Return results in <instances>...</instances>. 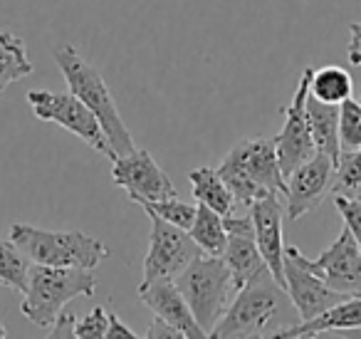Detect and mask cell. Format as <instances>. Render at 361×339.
I'll use <instances>...</instances> for the list:
<instances>
[{"mask_svg": "<svg viewBox=\"0 0 361 339\" xmlns=\"http://www.w3.org/2000/svg\"><path fill=\"white\" fill-rule=\"evenodd\" d=\"M361 332V295H349L341 302L331 304L322 314L312 319H302V322L287 327L280 337H317L324 332Z\"/></svg>", "mask_w": 361, "mask_h": 339, "instance_id": "obj_17", "label": "cell"}, {"mask_svg": "<svg viewBox=\"0 0 361 339\" xmlns=\"http://www.w3.org/2000/svg\"><path fill=\"white\" fill-rule=\"evenodd\" d=\"M339 144L341 149L361 146V102L351 97L339 105Z\"/></svg>", "mask_w": 361, "mask_h": 339, "instance_id": "obj_26", "label": "cell"}, {"mask_svg": "<svg viewBox=\"0 0 361 339\" xmlns=\"http://www.w3.org/2000/svg\"><path fill=\"white\" fill-rule=\"evenodd\" d=\"M109 309L106 307H94L90 314H85L82 319H77L75 324V337H104L106 334V324H109Z\"/></svg>", "mask_w": 361, "mask_h": 339, "instance_id": "obj_27", "label": "cell"}, {"mask_svg": "<svg viewBox=\"0 0 361 339\" xmlns=\"http://www.w3.org/2000/svg\"><path fill=\"white\" fill-rule=\"evenodd\" d=\"M27 75H32V60L25 40L11 30H0V92Z\"/></svg>", "mask_w": 361, "mask_h": 339, "instance_id": "obj_20", "label": "cell"}, {"mask_svg": "<svg viewBox=\"0 0 361 339\" xmlns=\"http://www.w3.org/2000/svg\"><path fill=\"white\" fill-rule=\"evenodd\" d=\"M334 208L344 218V225L351 230L361 250V198H346V196H334Z\"/></svg>", "mask_w": 361, "mask_h": 339, "instance_id": "obj_28", "label": "cell"}, {"mask_svg": "<svg viewBox=\"0 0 361 339\" xmlns=\"http://www.w3.org/2000/svg\"><path fill=\"white\" fill-rule=\"evenodd\" d=\"M136 292H139L141 302H144L151 312L159 314V317L166 319L169 324H173L186 339L208 337L206 329L193 317L191 307H188L186 297L180 295L173 278H159V280H154V282H139Z\"/></svg>", "mask_w": 361, "mask_h": 339, "instance_id": "obj_14", "label": "cell"}, {"mask_svg": "<svg viewBox=\"0 0 361 339\" xmlns=\"http://www.w3.org/2000/svg\"><path fill=\"white\" fill-rule=\"evenodd\" d=\"M331 196L361 198V146L359 149H341L334 161V179Z\"/></svg>", "mask_w": 361, "mask_h": 339, "instance_id": "obj_24", "label": "cell"}, {"mask_svg": "<svg viewBox=\"0 0 361 339\" xmlns=\"http://www.w3.org/2000/svg\"><path fill=\"white\" fill-rule=\"evenodd\" d=\"M359 295H361V292H359Z\"/></svg>", "mask_w": 361, "mask_h": 339, "instance_id": "obj_34", "label": "cell"}, {"mask_svg": "<svg viewBox=\"0 0 361 339\" xmlns=\"http://www.w3.org/2000/svg\"><path fill=\"white\" fill-rule=\"evenodd\" d=\"M188 181H191L193 198H196L198 203L213 208L216 213H221L223 218H226V215L238 213L235 198H233V194L226 186V181L221 179L218 169H208V166L193 169L191 174H188Z\"/></svg>", "mask_w": 361, "mask_h": 339, "instance_id": "obj_19", "label": "cell"}, {"mask_svg": "<svg viewBox=\"0 0 361 339\" xmlns=\"http://www.w3.org/2000/svg\"><path fill=\"white\" fill-rule=\"evenodd\" d=\"M151 218V235L149 250L144 258V270H141V282H154L159 278H178L180 270L186 268L198 253V243L191 238V233L178 225L169 223L154 210H146Z\"/></svg>", "mask_w": 361, "mask_h": 339, "instance_id": "obj_9", "label": "cell"}, {"mask_svg": "<svg viewBox=\"0 0 361 339\" xmlns=\"http://www.w3.org/2000/svg\"><path fill=\"white\" fill-rule=\"evenodd\" d=\"M314 67H305L292 102L285 107V126L275 136L277 146V159H280V169L285 174V179L302 166L305 161H310L317 154L314 139H312L310 124H307V97H310V80Z\"/></svg>", "mask_w": 361, "mask_h": 339, "instance_id": "obj_11", "label": "cell"}, {"mask_svg": "<svg viewBox=\"0 0 361 339\" xmlns=\"http://www.w3.org/2000/svg\"><path fill=\"white\" fill-rule=\"evenodd\" d=\"M75 324H77V317L70 312H62L60 317L52 322V327L47 329L50 337H75Z\"/></svg>", "mask_w": 361, "mask_h": 339, "instance_id": "obj_30", "label": "cell"}, {"mask_svg": "<svg viewBox=\"0 0 361 339\" xmlns=\"http://www.w3.org/2000/svg\"><path fill=\"white\" fill-rule=\"evenodd\" d=\"M8 337V329H6V324L0 322V339H6Z\"/></svg>", "mask_w": 361, "mask_h": 339, "instance_id": "obj_33", "label": "cell"}, {"mask_svg": "<svg viewBox=\"0 0 361 339\" xmlns=\"http://www.w3.org/2000/svg\"><path fill=\"white\" fill-rule=\"evenodd\" d=\"M349 62L354 67H361V23H351L349 25Z\"/></svg>", "mask_w": 361, "mask_h": 339, "instance_id": "obj_31", "label": "cell"}, {"mask_svg": "<svg viewBox=\"0 0 361 339\" xmlns=\"http://www.w3.org/2000/svg\"><path fill=\"white\" fill-rule=\"evenodd\" d=\"M30 258L20 250V245L11 235L0 233V285L16 292H25L30 278Z\"/></svg>", "mask_w": 361, "mask_h": 339, "instance_id": "obj_23", "label": "cell"}, {"mask_svg": "<svg viewBox=\"0 0 361 339\" xmlns=\"http://www.w3.org/2000/svg\"><path fill=\"white\" fill-rule=\"evenodd\" d=\"M297 322H300V314H297L287 290L272 278L270 268H265L238 290L226 314L218 319L208 337H280L287 327Z\"/></svg>", "mask_w": 361, "mask_h": 339, "instance_id": "obj_1", "label": "cell"}, {"mask_svg": "<svg viewBox=\"0 0 361 339\" xmlns=\"http://www.w3.org/2000/svg\"><path fill=\"white\" fill-rule=\"evenodd\" d=\"M27 105L32 107L37 119L52 121V124L62 126L70 134H75L77 139L90 144L94 151H99L102 156H106V159L114 161L119 156L111 149L109 139H106L94 112L80 97L72 95V92L62 95V92H50V90H30L27 92Z\"/></svg>", "mask_w": 361, "mask_h": 339, "instance_id": "obj_7", "label": "cell"}, {"mask_svg": "<svg viewBox=\"0 0 361 339\" xmlns=\"http://www.w3.org/2000/svg\"><path fill=\"white\" fill-rule=\"evenodd\" d=\"M191 238L198 243V248L206 255H223L228 245V230L226 223H223V215L216 213L208 206L198 203L196 208V218H193L191 225Z\"/></svg>", "mask_w": 361, "mask_h": 339, "instance_id": "obj_21", "label": "cell"}, {"mask_svg": "<svg viewBox=\"0 0 361 339\" xmlns=\"http://www.w3.org/2000/svg\"><path fill=\"white\" fill-rule=\"evenodd\" d=\"M331 179H334V159L326 156L324 151H317L310 161L297 166L287 176V218L300 220L307 213L319 208L326 196L331 194Z\"/></svg>", "mask_w": 361, "mask_h": 339, "instance_id": "obj_12", "label": "cell"}, {"mask_svg": "<svg viewBox=\"0 0 361 339\" xmlns=\"http://www.w3.org/2000/svg\"><path fill=\"white\" fill-rule=\"evenodd\" d=\"M180 295L186 297L193 317L198 319L206 334L218 324V319L226 314L228 304L233 302L238 287L233 282V275L223 255L198 253L186 268L176 278Z\"/></svg>", "mask_w": 361, "mask_h": 339, "instance_id": "obj_6", "label": "cell"}, {"mask_svg": "<svg viewBox=\"0 0 361 339\" xmlns=\"http://www.w3.org/2000/svg\"><path fill=\"white\" fill-rule=\"evenodd\" d=\"M285 282H287V295H290L292 304H295L297 314H300V322L302 319L317 317L324 309H329L331 304L349 297V295L331 290L324 280H319L314 273H310L300 263H295L287 253H285Z\"/></svg>", "mask_w": 361, "mask_h": 339, "instance_id": "obj_16", "label": "cell"}, {"mask_svg": "<svg viewBox=\"0 0 361 339\" xmlns=\"http://www.w3.org/2000/svg\"><path fill=\"white\" fill-rule=\"evenodd\" d=\"M97 278L85 268H52V265H30V278L23 292L20 312L35 327L50 329L52 322L65 312L77 297H92Z\"/></svg>", "mask_w": 361, "mask_h": 339, "instance_id": "obj_4", "label": "cell"}, {"mask_svg": "<svg viewBox=\"0 0 361 339\" xmlns=\"http://www.w3.org/2000/svg\"><path fill=\"white\" fill-rule=\"evenodd\" d=\"M307 124L317 151H324L331 159H339V105H326L317 97H307Z\"/></svg>", "mask_w": 361, "mask_h": 339, "instance_id": "obj_18", "label": "cell"}, {"mask_svg": "<svg viewBox=\"0 0 361 339\" xmlns=\"http://www.w3.org/2000/svg\"><path fill=\"white\" fill-rule=\"evenodd\" d=\"M111 181L126 191L129 201L139 206L178 196L173 181L146 149H134L129 154L116 156L111 161Z\"/></svg>", "mask_w": 361, "mask_h": 339, "instance_id": "obj_10", "label": "cell"}, {"mask_svg": "<svg viewBox=\"0 0 361 339\" xmlns=\"http://www.w3.org/2000/svg\"><path fill=\"white\" fill-rule=\"evenodd\" d=\"M52 57H55L57 67H60L62 77H65L67 87L75 97H80L99 119L102 129H104L106 139H109L111 149L116 154H129L134 151V136L126 129L124 119H121L116 102L111 97L109 87H106L102 72L94 65L85 60L80 52L75 50V45H55L52 47Z\"/></svg>", "mask_w": 361, "mask_h": 339, "instance_id": "obj_3", "label": "cell"}, {"mask_svg": "<svg viewBox=\"0 0 361 339\" xmlns=\"http://www.w3.org/2000/svg\"><path fill=\"white\" fill-rule=\"evenodd\" d=\"M144 337H146V339H161V337H164V339H178V337H180V339H186L183 334L178 332V329L173 327V324H169L166 319H161L159 314H156L154 322L149 324V329H146Z\"/></svg>", "mask_w": 361, "mask_h": 339, "instance_id": "obj_29", "label": "cell"}, {"mask_svg": "<svg viewBox=\"0 0 361 339\" xmlns=\"http://www.w3.org/2000/svg\"><path fill=\"white\" fill-rule=\"evenodd\" d=\"M109 314V324H106V339H116V337H126V339H136L139 334L134 332V329H129L124 322H121L119 317H116L114 312H106Z\"/></svg>", "mask_w": 361, "mask_h": 339, "instance_id": "obj_32", "label": "cell"}, {"mask_svg": "<svg viewBox=\"0 0 361 339\" xmlns=\"http://www.w3.org/2000/svg\"><path fill=\"white\" fill-rule=\"evenodd\" d=\"M223 223H226V230H228V245H226V253H223V260H226L228 268H231L235 287L240 290L252 275L265 270L267 263H265V258H262L260 248H257L250 213L226 215Z\"/></svg>", "mask_w": 361, "mask_h": 339, "instance_id": "obj_15", "label": "cell"}, {"mask_svg": "<svg viewBox=\"0 0 361 339\" xmlns=\"http://www.w3.org/2000/svg\"><path fill=\"white\" fill-rule=\"evenodd\" d=\"M354 92V80L351 75L339 65H326L319 70H312L310 80V95L317 97L319 102L326 105H341L344 100H349Z\"/></svg>", "mask_w": 361, "mask_h": 339, "instance_id": "obj_22", "label": "cell"}, {"mask_svg": "<svg viewBox=\"0 0 361 339\" xmlns=\"http://www.w3.org/2000/svg\"><path fill=\"white\" fill-rule=\"evenodd\" d=\"M285 253L290 255L295 263H300L302 268L314 273L319 280H324L336 292H344V295L361 292V250L346 225L339 230V235L331 240L329 248L322 250L317 258L302 255L295 245H287Z\"/></svg>", "mask_w": 361, "mask_h": 339, "instance_id": "obj_8", "label": "cell"}, {"mask_svg": "<svg viewBox=\"0 0 361 339\" xmlns=\"http://www.w3.org/2000/svg\"><path fill=\"white\" fill-rule=\"evenodd\" d=\"M11 235L30 263L52 265V268H85L94 270L109 248L99 238L82 230H45L27 223H13Z\"/></svg>", "mask_w": 361, "mask_h": 339, "instance_id": "obj_5", "label": "cell"}, {"mask_svg": "<svg viewBox=\"0 0 361 339\" xmlns=\"http://www.w3.org/2000/svg\"><path fill=\"white\" fill-rule=\"evenodd\" d=\"M218 174L231 189L238 208H250L267 194H287V179L277 159L275 136L243 139L223 156Z\"/></svg>", "mask_w": 361, "mask_h": 339, "instance_id": "obj_2", "label": "cell"}, {"mask_svg": "<svg viewBox=\"0 0 361 339\" xmlns=\"http://www.w3.org/2000/svg\"><path fill=\"white\" fill-rule=\"evenodd\" d=\"M285 198L282 194H267L257 198L255 203L247 208L252 218V228H255V240L260 248L262 258H265L267 268H270L272 278L287 290L285 282V245H282V203Z\"/></svg>", "mask_w": 361, "mask_h": 339, "instance_id": "obj_13", "label": "cell"}, {"mask_svg": "<svg viewBox=\"0 0 361 339\" xmlns=\"http://www.w3.org/2000/svg\"><path fill=\"white\" fill-rule=\"evenodd\" d=\"M141 208H144V210H154L156 215H161V218L169 220V223L178 225V228L191 230L198 206L188 203V201H180L178 196H173V198L154 201V203H141Z\"/></svg>", "mask_w": 361, "mask_h": 339, "instance_id": "obj_25", "label": "cell"}]
</instances>
